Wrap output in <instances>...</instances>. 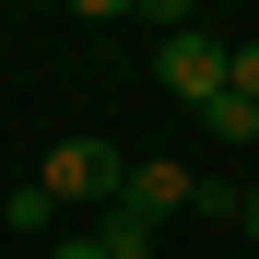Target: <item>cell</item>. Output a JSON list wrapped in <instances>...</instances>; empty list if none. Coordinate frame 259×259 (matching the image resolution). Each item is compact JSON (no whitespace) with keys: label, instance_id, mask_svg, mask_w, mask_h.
I'll return each mask as SVG.
<instances>
[{"label":"cell","instance_id":"277c9868","mask_svg":"<svg viewBox=\"0 0 259 259\" xmlns=\"http://www.w3.org/2000/svg\"><path fill=\"white\" fill-rule=\"evenodd\" d=\"M95 247H106V259H153L165 224H153V212H130V200H106V212H95Z\"/></svg>","mask_w":259,"mask_h":259},{"label":"cell","instance_id":"7a4b0ae2","mask_svg":"<svg viewBox=\"0 0 259 259\" xmlns=\"http://www.w3.org/2000/svg\"><path fill=\"white\" fill-rule=\"evenodd\" d=\"M153 82H165L177 106H212V95H224V35H200V24H165V35H153Z\"/></svg>","mask_w":259,"mask_h":259},{"label":"cell","instance_id":"8992f818","mask_svg":"<svg viewBox=\"0 0 259 259\" xmlns=\"http://www.w3.org/2000/svg\"><path fill=\"white\" fill-rule=\"evenodd\" d=\"M0 224H12V236H35V224H59V200H48V189H12V200H0Z\"/></svg>","mask_w":259,"mask_h":259},{"label":"cell","instance_id":"52a82bcc","mask_svg":"<svg viewBox=\"0 0 259 259\" xmlns=\"http://www.w3.org/2000/svg\"><path fill=\"white\" fill-rule=\"evenodd\" d=\"M224 95H247V106H259V35H236V48H224Z\"/></svg>","mask_w":259,"mask_h":259},{"label":"cell","instance_id":"6da1fadb","mask_svg":"<svg viewBox=\"0 0 259 259\" xmlns=\"http://www.w3.org/2000/svg\"><path fill=\"white\" fill-rule=\"evenodd\" d=\"M35 189H48V200H82V212H106V200L130 189V153L106 142V130H71V142L48 153V177H35Z\"/></svg>","mask_w":259,"mask_h":259},{"label":"cell","instance_id":"9c48e42d","mask_svg":"<svg viewBox=\"0 0 259 259\" xmlns=\"http://www.w3.org/2000/svg\"><path fill=\"white\" fill-rule=\"evenodd\" d=\"M236 224H247V247H259V189H247V212H236Z\"/></svg>","mask_w":259,"mask_h":259},{"label":"cell","instance_id":"ba28073f","mask_svg":"<svg viewBox=\"0 0 259 259\" xmlns=\"http://www.w3.org/2000/svg\"><path fill=\"white\" fill-rule=\"evenodd\" d=\"M48 259H106V247H95V236H59V247H48Z\"/></svg>","mask_w":259,"mask_h":259},{"label":"cell","instance_id":"3957f363","mask_svg":"<svg viewBox=\"0 0 259 259\" xmlns=\"http://www.w3.org/2000/svg\"><path fill=\"white\" fill-rule=\"evenodd\" d=\"M189 189H200L189 165H130V189H118V200H130V212H153V224H165V212H189Z\"/></svg>","mask_w":259,"mask_h":259},{"label":"cell","instance_id":"5b68a950","mask_svg":"<svg viewBox=\"0 0 259 259\" xmlns=\"http://www.w3.org/2000/svg\"><path fill=\"white\" fill-rule=\"evenodd\" d=\"M200 130H224V142H259V106H247V95H212V106H200Z\"/></svg>","mask_w":259,"mask_h":259}]
</instances>
